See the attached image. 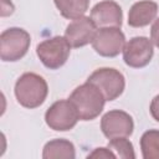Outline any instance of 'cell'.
I'll return each mask as SVG.
<instances>
[{
	"mask_svg": "<svg viewBox=\"0 0 159 159\" xmlns=\"http://www.w3.org/2000/svg\"><path fill=\"white\" fill-rule=\"evenodd\" d=\"M96 31L97 26L91 19V16H81L78 19L72 20L67 25L65 30V37L70 42L71 47L77 48L92 43Z\"/></svg>",
	"mask_w": 159,
	"mask_h": 159,
	"instance_id": "30bf717a",
	"label": "cell"
},
{
	"mask_svg": "<svg viewBox=\"0 0 159 159\" xmlns=\"http://www.w3.org/2000/svg\"><path fill=\"white\" fill-rule=\"evenodd\" d=\"M80 120L76 107L70 99H60L51 104L45 113V122L56 132L71 130Z\"/></svg>",
	"mask_w": 159,
	"mask_h": 159,
	"instance_id": "5b68a950",
	"label": "cell"
},
{
	"mask_svg": "<svg viewBox=\"0 0 159 159\" xmlns=\"http://www.w3.org/2000/svg\"><path fill=\"white\" fill-rule=\"evenodd\" d=\"M150 40L153 45H155L159 48V17L153 21V25L150 29Z\"/></svg>",
	"mask_w": 159,
	"mask_h": 159,
	"instance_id": "ac0fdd59",
	"label": "cell"
},
{
	"mask_svg": "<svg viewBox=\"0 0 159 159\" xmlns=\"http://www.w3.org/2000/svg\"><path fill=\"white\" fill-rule=\"evenodd\" d=\"M14 93L16 101L22 107L34 109L45 102L48 94V86L42 76L34 72H26L17 78Z\"/></svg>",
	"mask_w": 159,
	"mask_h": 159,
	"instance_id": "7a4b0ae2",
	"label": "cell"
},
{
	"mask_svg": "<svg viewBox=\"0 0 159 159\" xmlns=\"http://www.w3.org/2000/svg\"><path fill=\"white\" fill-rule=\"evenodd\" d=\"M123 61L132 68H142L153 58V42L145 36L132 37L123 47Z\"/></svg>",
	"mask_w": 159,
	"mask_h": 159,
	"instance_id": "ba28073f",
	"label": "cell"
},
{
	"mask_svg": "<svg viewBox=\"0 0 159 159\" xmlns=\"http://www.w3.org/2000/svg\"><path fill=\"white\" fill-rule=\"evenodd\" d=\"M71 53V45L65 36H53L46 39L36 46V55L42 65L50 70L62 67Z\"/></svg>",
	"mask_w": 159,
	"mask_h": 159,
	"instance_id": "277c9868",
	"label": "cell"
},
{
	"mask_svg": "<svg viewBox=\"0 0 159 159\" xmlns=\"http://www.w3.org/2000/svg\"><path fill=\"white\" fill-rule=\"evenodd\" d=\"M142 157L144 159H159V130L149 129L140 138Z\"/></svg>",
	"mask_w": 159,
	"mask_h": 159,
	"instance_id": "9a60e30c",
	"label": "cell"
},
{
	"mask_svg": "<svg viewBox=\"0 0 159 159\" xmlns=\"http://www.w3.org/2000/svg\"><path fill=\"white\" fill-rule=\"evenodd\" d=\"M101 129L106 138L129 137L134 129V122L129 113L120 109H112L107 112L101 119Z\"/></svg>",
	"mask_w": 159,
	"mask_h": 159,
	"instance_id": "9c48e42d",
	"label": "cell"
},
{
	"mask_svg": "<svg viewBox=\"0 0 159 159\" xmlns=\"http://www.w3.org/2000/svg\"><path fill=\"white\" fill-rule=\"evenodd\" d=\"M91 0H53L60 14L68 20H75L84 16L89 7Z\"/></svg>",
	"mask_w": 159,
	"mask_h": 159,
	"instance_id": "5bb4252c",
	"label": "cell"
},
{
	"mask_svg": "<svg viewBox=\"0 0 159 159\" xmlns=\"http://www.w3.org/2000/svg\"><path fill=\"white\" fill-rule=\"evenodd\" d=\"M87 158H97V159H114V158H117V155L114 154V152L112 150V149H109L108 147L107 148H103V147H101V148H96V149H93V152H91L88 155H87Z\"/></svg>",
	"mask_w": 159,
	"mask_h": 159,
	"instance_id": "e0dca14e",
	"label": "cell"
},
{
	"mask_svg": "<svg viewBox=\"0 0 159 159\" xmlns=\"http://www.w3.org/2000/svg\"><path fill=\"white\" fill-rule=\"evenodd\" d=\"M43 159H73L76 158V149L72 142L57 138L47 142L42 150Z\"/></svg>",
	"mask_w": 159,
	"mask_h": 159,
	"instance_id": "4fadbf2b",
	"label": "cell"
},
{
	"mask_svg": "<svg viewBox=\"0 0 159 159\" xmlns=\"http://www.w3.org/2000/svg\"><path fill=\"white\" fill-rule=\"evenodd\" d=\"M68 99L76 107L80 120H93L102 113L106 103L101 89L88 81L76 87Z\"/></svg>",
	"mask_w": 159,
	"mask_h": 159,
	"instance_id": "6da1fadb",
	"label": "cell"
},
{
	"mask_svg": "<svg viewBox=\"0 0 159 159\" xmlns=\"http://www.w3.org/2000/svg\"><path fill=\"white\" fill-rule=\"evenodd\" d=\"M14 10H15V6L11 2V0H1V16L2 17L11 15Z\"/></svg>",
	"mask_w": 159,
	"mask_h": 159,
	"instance_id": "ffe728a7",
	"label": "cell"
},
{
	"mask_svg": "<svg viewBox=\"0 0 159 159\" xmlns=\"http://www.w3.org/2000/svg\"><path fill=\"white\" fill-rule=\"evenodd\" d=\"M158 4L152 0H140L132 5L128 12V25L132 27H144L155 20Z\"/></svg>",
	"mask_w": 159,
	"mask_h": 159,
	"instance_id": "7c38bea8",
	"label": "cell"
},
{
	"mask_svg": "<svg viewBox=\"0 0 159 159\" xmlns=\"http://www.w3.org/2000/svg\"><path fill=\"white\" fill-rule=\"evenodd\" d=\"M108 148L112 149L114 152V154L122 159H134L135 158L133 144L127 137L109 139Z\"/></svg>",
	"mask_w": 159,
	"mask_h": 159,
	"instance_id": "2e32d148",
	"label": "cell"
},
{
	"mask_svg": "<svg viewBox=\"0 0 159 159\" xmlns=\"http://www.w3.org/2000/svg\"><path fill=\"white\" fill-rule=\"evenodd\" d=\"M125 45V36L120 27H99L92 40L93 50L102 57L118 56Z\"/></svg>",
	"mask_w": 159,
	"mask_h": 159,
	"instance_id": "52a82bcc",
	"label": "cell"
},
{
	"mask_svg": "<svg viewBox=\"0 0 159 159\" xmlns=\"http://www.w3.org/2000/svg\"><path fill=\"white\" fill-rule=\"evenodd\" d=\"M87 81L96 84L101 89L106 101L117 99L123 93L125 87V80L122 72L112 67L97 68L88 76Z\"/></svg>",
	"mask_w": 159,
	"mask_h": 159,
	"instance_id": "8992f818",
	"label": "cell"
},
{
	"mask_svg": "<svg viewBox=\"0 0 159 159\" xmlns=\"http://www.w3.org/2000/svg\"><path fill=\"white\" fill-rule=\"evenodd\" d=\"M91 19L97 27H120L123 22V11L116 1L103 0L92 7Z\"/></svg>",
	"mask_w": 159,
	"mask_h": 159,
	"instance_id": "8fae6325",
	"label": "cell"
},
{
	"mask_svg": "<svg viewBox=\"0 0 159 159\" xmlns=\"http://www.w3.org/2000/svg\"><path fill=\"white\" fill-rule=\"evenodd\" d=\"M149 111H150L152 117H153L157 122H159V94H157V96L152 99Z\"/></svg>",
	"mask_w": 159,
	"mask_h": 159,
	"instance_id": "d6986e66",
	"label": "cell"
},
{
	"mask_svg": "<svg viewBox=\"0 0 159 159\" xmlns=\"http://www.w3.org/2000/svg\"><path fill=\"white\" fill-rule=\"evenodd\" d=\"M30 34L21 27H9L0 35V57L4 62H16L29 51Z\"/></svg>",
	"mask_w": 159,
	"mask_h": 159,
	"instance_id": "3957f363",
	"label": "cell"
}]
</instances>
